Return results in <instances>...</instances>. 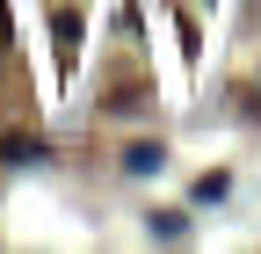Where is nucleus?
I'll list each match as a JSON object with an SVG mask.
<instances>
[{"label": "nucleus", "mask_w": 261, "mask_h": 254, "mask_svg": "<svg viewBox=\"0 0 261 254\" xmlns=\"http://www.w3.org/2000/svg\"><path fill=\"white\" fill-rule=\"evenodd\" d=\"M0 160H15V167H22V160H44V145L22 138V131H8V138H0Z\"/></svg>", "instance_id": "1"}, {"label": "nucleus", "mask_w": 261, "mask_h": 254, "mask_svg": "<svg viewBox=\"0 0 261 254\" xmlns=\"http://www.w3.org/2000/svg\"><path fill=\"white\" fill-rule=\"evenodd\" d=\"M51 29H58V51H65V58H73V44H80V15H73V8H65V15H58Z\"/></svg>", "instance_id": "2"}, {"label": "nucleus", "mask_w": 261, "mask_h": 254, "mask_svg": "<svg viewBox=\"0 0 261 254\" xmlns=\"http://www.w3.org/2000/svg\"><path fill=\"white\" fill-rule=\"evenodd\" d=\"M123 167H130V174H152V167H160V145H130Z\"/></svg>", "instance_id": "3"}, {"label": "nucleus", "mask_w": 261, "mask_h": 254, "mask_svg": "<svg viewBox=\"0 0 261 254\" xmlns=\"http://www.w3.org/2000/svg\"><path fill=\"white\" fill-rule=\"evenodd\" d=\"M152 233L160 240H181V211H152Z\"/></svg>", "instance_id": "4"}]
</instances>
